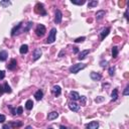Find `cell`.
<instances>
[{
    "mask_svg": "<svg viewBox=\"0 0 129 129\" xmlns=\"http://www.w3.org/2000/svg\"><path fill=\"white\" fill-rule=\"evenodd\" d=\"M85 39H86V38L84 37V36H82V37H78V38H76V39H75V43H83V41L85 40Z\"/></svg>",
    "mask_w": 129,
    "mask_h": 129,
    "instance_id": "1f68e13d",
    "label": "cell"
},
{
    "mask_svg": "<svg viewBox=\"0 0 129 129\" xmlns=\"http://www.w3.org/2000/svg\"><path fill=\"white\" fill-rule=\"evenodd\" d=\"M97 5H98V1H97V0H91V1H89V3H88V8H93Z\"/></svg>",
    "mask_w": 129,
    "mask_h": 129,
    "instance_id": "603a6c76",
    "label": "cell"
},
{
    "mask_svg": "<svg viewBox=\"0 0 129 129\" xmlns=\"http://www.w3.org/2000/svg\"><path fill=\"white\" fill-rule=\"evenodd\" d=\"M5 78V72L4 71H0V80H3Z\"/></svg>",
    "mask_w": 129,
    "mask_h": 129,
    "instance_id": "d590c367",
    "label": "cell"
},
{
    "mask_svg": "<svg viewBox=\"0 0 129 129\" xmlns=\"http://www.w3.org/2000/svg\"><path fill=\"white\" fill-rule=\"evenodd\" d=\"M56 35H57V29H56V28H51L50 31V33H48L47 43H53L54 41L56 40Z\"/></svg>",
    "mask_w": 129,
    "mask_h": 129,
    "instance_id": "3957f363",
    "label": "cell"
},
{
    "mask_svg": "<svg viewBox=\"0 0 129 129\" xmlns=\"http://www.w3.org/2000/svg\"><path fill=\"white\" fill-rule=\"evenodd\" d=\"M85 68H86V64L79 63V64H73V66L70 68V72L72 73V74H78L81 70H84Z\"/></svg>",
    "mask_w": 129,
    "mask_h": 129,
    "instance_id": "6da1fadb",
    "label": "cell"
},
{
    "mask_svg": "<svg viewBox=\"0 0 129 129\" xmlns=\"http://www.w3.org/2000/svg\"><path fill=\"white\" fill-rule=\"evenodd\" d=\"M80 101H81V104L82 105H86V97L85 96H82V97H80Z\"/></svg>",
    "mask_w": 129,
    "mask_h": 129,
    "instance_id": "4dcf8cb0",
    "label": "cell"
},
{
    "mask_svg": "<svg viewBox=\"0 0 129 129\" xmlns=\"http://www.w3.org/2000/svg\"><path fill=\"white\" fill-rule=\"evenodd\" d=\"M34 10L36 13L40 14V15H47V11H46V9H44V6L43 3H36V5H35V7H34Z\"/></svg>",
    "mask_w": 129,
    "mask_h": 129,
    "instance_id": "7a4b0ae2",
    "label": "cell"
},
{
    "mask_svg": "<svg viewBox=\"0 0 129 129\" xmlns=\"http://www.w3.org/2000/svg\"><path fill=\"white\" fill-rule=\"evenodd\" d=\"M89 54H90V50H85L81 51V53L79 54L78 59H79L80 61H82V60H84V59H86V57L88 56Z\"/></svg>",
    "mask_w": 129,
    "mask_h": 129,
    "instance_id": "5bb4252c",
    "label": "cell"
},
{
    "mask_svg": "<svg viewBox=\"0 0 129 129\" xmlns=\"http://www.w3.org/2000/svg\"><path fill=\"white\" fill-rule=\"evenodd\" d=\"M22 112H23V108H22V107H18L17 109H16V114L21 115V114H22Z\"/></svg>",
    "mask_w": 129,
    "mask_h": 129,
    "instance_id": "d6a6232c",
    "label": "cell"
},
{
    "mask_svg": "<svg viewBox=\"0 0 129 129\" xmlns=\"http://www.w3.org/2000/svg\"><path fill=\"white\" fill-rule=\"evenodd\" d=\"M27 51H28V46L27 44H22V46L20 47V48H19V53H20L21 54H27Z\"/></svg>",
    "mask_w": 129,
    "mask_h": 129,
    "instance_id": "ffe728a7",
    "label": "cell"
},
{
    "mask_svg": "<svg viewBox=\"0 0 129 129\" xmlns=\"http://www.w3.org/2000/svg\"><path fill=\"white\" fill-rule=\"evenodd\" d=\"M100 64H101V67H102V68H105V67H107L108 62H107V61H105V62H104V61H102V62L100 63Z\"/></svg>",
    "mask_w": 129,
    "mask_h": 129,
    "instance_id": "74e56055",
    "label": "cell"
},
{
    "mask_svg": "<svg viewBox=\"0 0 129 129\" xmlns=\"http://www.w3.org/2000/svg\"><path fill=\"white\" fill-rule=\"evenodd\" d=\"M2 129H11V128H10V125H8V124H5V125H3Z\"/></svg>",
    "mask_w": 129,
    "mask_h": 129,
    "instance_id": "f35d334b",
    "label": "cell"
},
{
    "mask_svg": "<svg viewBox=\"0 0 129 129\" xmlns=\"http://www.w3.org/2000/svg\"><path fill=\"white\" fill-rule=\"evenodd\" d=\"M102 101H104V98L103 97H97V98L95 99V102H97V103H100V102H102Z\"/></svg>",
    "mask_w": 129,
    "mask_h": 129,
    "instance_id": "e575fe53",
    "label": "cell"
},
{
    "mask_svg": "<svg viewBox=\"0 0 129 129\" xmlns=\"http://www.w3.org/2000/svg\"><path fill=\"white\" fill-rule=\"evenodd\" d=\"M106 14V12L104 10H99V11H97L96 12V19L97 20H101V19L104 17Z\"/></svg>",
    "mask_w": 129,
    "mask_h": 129,
    "instance_id": "e0dca14e",
    "label": "cell"
},
{
    "mask_svg": "<svg viewBox=\"0 0 129 129\" xmlns=\"http://www.w3.org/2000/svg\"><path fill=\"white\" fill-rule=\"evenodd\" d=\"M60 129H69V128H67L66 126H61V127H60Z\"/></svg>",
    "mask_w": 129,
    "mask_h": 129,
    "instance_id": "7bdbcfd3",
    "label": "cell"
},
{
    "mask_svg": "<svg viewBox=\"0 0 129 129\" xmlns=\"http://www.w3.org/2000/svg\"><path fill=\"white\" fill-rule=\"evenodd\" d=\"M3 88H4V92L8 93V94H10V93L12 92V91H11L10 86L8 85V83H5V84H4V86H3Z\"/></svg>",
    "mask_w": 129,
    "mask_h": 129,
    "instance_id": "d4e9b609",
    "label": "cell"
},
{
    "mask_svg": "<svg viewBox=\"0 0 129 129\" xmlns=\"http://www.w3.org/2000/svg\"><path fill=\"white\" fill-rule=\"evenodd\" d=\"M32 107H33V102H32L31 100H27L26 103H25V108H26V110H31Z\"/></svg>",
    "mask_w": 129,
    "mask_h": 129,
    "instance_id": "44dd1931",
    "label": "cell"
},
{
    "mask_svg": "<svg viewBox=\"0 0 129 129\" xmlns=\"http://www.w3.org/2000/svg\"><path fill=\"white\" fill-rule=\"evenodd\" d=\"M57 116H59V113L56 112V111H53V112L48 113L47 119H48V120H54V119H57Z\"/></svg>",
    "mask_w": 129,
    "mask_h": 129,
    "instance_id": "ac0fdd59",
    "label": "cell"
},
{
    "mask_svg": "<svg viewBox=\"0 0 129 129\" xmlns=\"http://www.w3.org/2000/svg\"><path fill=\"white\" fill-rule=\"evenodd\" d=\"M99 128V123L97 121H92L87 125V129H98Z\"/></svg>",
    "mask_w": 129,
    "mask_h": 129,
    "instance_id": "4fadbf2b",
    "label": "cell"
},
{
    "mask_svg": "<svg viewBox=\"0 0 129 129\" xmlns=\"http://www.w3.org/2000/svg\"><path fill=\"white\" fill-rule=\"evenodd\" d=\"M8 57V53L6 50H1L0 51V62H5Z\"/></svg>",
    "mask_w": 129,
    "mask_h": 129,
    "instance_id": "9a60e30c",
    "label": "cell"
},
{
    "mask_svg": "<svg viewBox=\"0 0 129 129\" xmlns=\"http://www.w3.org/2000/svg\"><path fill=\"white\" fill-rule=\"evenodd\" d=\"M90 78H91L93 81H99L101 80L102 76L100 75L99 73H96V72H92L91 74H90Z\"/></svg>",
    "mask_w": 129,
    "mask_h": 129,
    "instance_id": "8fae6325",
    "label": "cell"
},
{
    "mask_svg": "<svg viewBox=\"0 0 129 129\" xmlns=\"http://www.w3.org/2000/svg\"><path fill=\"white\" fill-rule=\"evenodd\" d=\"M109 32H110V28L109 27L104 28V29L101 31V33H100V38H101V40H103L106 36H107V35L109 34Z\"/></svg>",
    "mask_w": 129,
    "mask_h": 129,
    "instance_id": "7c38bea8",
    "label": "cell"
},
{
    "mask_svg": "<svg viewBox=\"0 0 129 129\" xmlns=\"http://www.w3.org/2000/svg\"><path fill=\"white\" fill-rule=\"evenodd\" d=\"M47 129H53V128H47Z\"/></svg>",
    "mask_w": 129,
    "mask_h": 129,
    "instance_id": "f6af8a7d",
    "label": "cell"
},
{
    "mask_svg": "<svg viewBox=\"0 0 129 129\" xmlns=\"http://www.w3.org/2000/svg\"><path fill=\"white\" fill-rule=\"evenodd\" d=\"M69 107H70L71 110L74 111V112H78V111L80 110V105H79V104H77L76 102H72V103H70V104H69Z\"/></svg>",
    "mask_w": 129,
    "mask_h": 129,
    "instance_id": "9c48e42d",
    "label": "cell"
},
{
    "mask_svg": "<svg viewBox=\"0 0 129 129\" xmlns=\"http://www.w3.org/2000/svg\"><path fill=\"white\" fill-rule=\"evenodd\" d=\"M111 97H112V101H116V100L118 99V91L117 89H114L111 94Z\"/></svg>",
    "mask_w": 129,
    "mask_h": 129,
    "instance_id": "7402d4cb",
    "label": "cell"
},
{
    "mask_svg": "<svg viewBox=\"0 0 129 129\" xmlns=\"http://www.w3.org/2000/svg\"><path fill=\"white\" fill-rule=\"evenodd\" d=\"M118 53H119L118 47H113V48H112V57H114V59H115V57H117Z\"/></svg>",
    "mask_w": 129,
    "mask_h": 129,
    "instance_id": "cb8c5ba5",
    "label": "cell"
},
{
    "mask_svg": "<svg viewBox=\"0 0 129 129\" xmlns=\"http://www.w3.org/2000/svg\"><path fill=\"white\" fill-rule=\"evenodd\" d=\"M6 120V117L4 115H2V114H0V123H3Z\"/></svg>",
    "mask_w": 129,
    "mask_h": 129,
    "instance_id": "8d00e7d4",
    "label": "cell"
},
{
    "mask_svg": "<svg viewBox=\"0 0 129 129\" xmlns=\"http://www.w3.org/2000/svg\"><path fill=\"white\" fill-rule=\"evenodd\" d=\"M73 48H74V54H78V53H79L78 47H73Z\"/></svg>",
    "mask_w": 129,
    "mask_h": 129,
    "instance_id": "60d3db41",
    "label": "cell"
},
{
    "mask_svg": "<svg viewBox=\"0 0 129 129\" xmlns=\"http://www.w3.org/2000/svg\"><path fill=\"white\" fill-rule=\"evenodd\" d=\"M51 92H53L54 95L57 97V96H60L61 95V93H62V89H61L60 86H54L53 89H51Z\"/></svg>",
    "mask_w": 129,
    "mask_h": 129,
    "instance_id": "30bf717a",
    "label": "cell"
},
{
    "mask_svg": "<svg viewBox=\"0 0 129 129\" xmlns=\"http://www.w3.org/2000/svg\"><path fill=\"white\" fill-rule=\"evenodd\" d=\"M25 129H32V127H31V126H27V127L25 128Z\"/></svg>",
    "mask_w": 129,
    "mask_h": 129,
    "instance_id": "ee69618b",
    "label": "cell"
},
{
    "mask_svg": "<svg viewBox=\"0 0 129 129\" xmlns=\"http://www.w3.org/2000/svg\"><path fill=\"white\" fill-rule=\"evenodd\" d=\"M128 94H129V85L126 86V88H125L124 92H123V95H124V96H127Z\"/></svg>",
    "mask_w": 129,
    "mask_h": 129,
    "instance_id": "836d02e7",
    "label": "cell"
},
{
    "mask_svg": "<svg viewBox=\"0 0 129 129\" xmlns=\"http://www.w3.org/2000/svg\"><path fill=\"white\" fill-rule=\"evenodd\" d=\"M32 24H33V23H32L31 21H29V22H28V23L26 24V26H25V27H23V32H26V31H28V30H29V29H30V27L32 26Z\"/></svg>",
    "mask_w": 129,
    "mask_h": 129,
    "instance_id": "4316f807",
    "label": "cell"
},
{
    "mask_svg": "<svg viewBox=\"0 0 129 129\" xmlns=\"http://www.w3.org/2000/svg\"><path fill=\"white\" fill-rule=\"evenodd\" d=\"M3 92H4V88H3V87L0 85V95L3 94Z\"/></svg>",
    "mask_w": 129,
    "mask_h": 129,
    "instance_id": "ab89813d",
    "label": "cell"
},
{
    "mask_svg": "<svg viewBox=\"0 0 129 129\" xmlns=\"http://www.w3.org/2000/svg\"><path fill=\"white\" fill-rule=\"evenodd\" d=\"M9 125H10V126H21L22 123L21 122H10Z\"/></svg>",
    "mask_w": 129,
    "mask_h": 129,
    "instance_id": "f1b7e54d",
    "label": "cell"
},
{
    "mask_svg": "<svg viewBox=\"0 0 129 129\" xmlns=\"http://www.w3.org/2000/svg\"><path fill=\"white\" fill-rule=\"evenodd\" d=\"M22 22H20V23H18L16 26H14L13 28H12L11 30V35L12 36H14V35L16 34H19L20 32H23V28H22Z\"/></svg>",
    "mask_w": 129,
    "mask_h": 129,
    "instance_id": "5b68a950",
    "label": "cell"
},
{
    "mask_svg": "<svg viewBox=\"0 0 129 129\" xmlns=\"http://www.w3.org/2000/svg\"><path fill=\"white\" fill-rule=\"evenodd\" d=\"M43 54V51H41L40 48H35L33 50V61H37Z\"/></svg>",
    "mask_w": 129,
    "mask_h": 129,
    "instance_id": "ba28073f",
    "label": "cell"
},
{
    "mask_svg": "<svg viewBox=\"0 0 129 129\" xmlns=\"http://www.w3.org/2000/svg\"><path fill=\"white\" fill-rule=\"evenodd\" d=\"M70 97H71V99L74 100V101H77V100H79L80 99V94L78 92H76V91H72L70 93Z\"/></svg>",
    "mask_w": 129,
    "mask_h": 129,
    "instance_id": "2e32d148",
    "label": "cell"
},
{
    "mask_svg": "<svg viewBox=\"0 0 129 129\" xmlns=\"http://www.w3.org/2000/svg\"><path fill=\"white\" fill-rule=\"evenodd\" d=\"M34 97H35V99L37 100V101H40L41 99H43V93L41 90H37L36 92H35V94H34Z\"/></svg>",
    "mask_w": 129,
    "mask_h": 129,
    "instance_id": "d6986e66",
    "label": "cell"
},
{
    "mask_svg": "<svg viewBox=\"0 0 129 129\" xmlns=\"http://www.w3.org/2000/svg\"><path fill=\"white\" fill-rule=\"evenodd\" d=\"M62 18H63V13L61 10H57L56 11V17H54V22L57 24H59L62 22Z\"/></svg>",
    "mask_w": 129,
    "mask_h": 129,
    "instance_id": "52a82bcc",
    "label": "cell"
},
{
    "mask_svg": "<svg viewBox=\"0 0 129 129\" xmlns=\"http://www.w3.org/2000/svg\"><path fill=\"white\" fill-rule=\"evenodd\" d=\"M11 4L10 1H8V0H3V1L0 2V5L2 6V7H7V6H9Z\"/></svg>",
    "mask_w": 129,
    "mask_h": 129,
    "instance_id": "484cf974",
    "label": "cell"
},
{
    "mask_svg": "<svg viewBox=\"0 0 129 129\" xmlns=\"http://www.w3.org/2000/svg\"><path fill=\"white\" fill-rule=\"evenodd\" d=\"M114 74H115V67H111L110 69H109V75L114 76Z\"/></svg>",
    "mask_w": 129,
    "mask_h": 129,
    "instance_id": "f546056e",
    "label": "cell"
},
{
    "mask_svg": "<svg viewBox=\"0 0 129 129\" xmlns=\"http://www.w3.org/2000/svg\"><path fill=\"white\" fill-rule=\"evenodd\" d=\"M46 26L43 24H38L36 28H35V33H36L37 36H43L44 33H46Z\"/></svg>",
    "mask_w": 129,
    "mask_h": 129,
    "instance_id": "277c9868",
    "label": "cell"
},
{
    "mask_svg": "<svg viewBox=\"0 0 129 129\" xmlns=\"http://www.w3.org/2000/svg\"><path fill=\"white\" fill-rule=\"evenodd\" d=\"M127 12H128V11L126 10V11H125V14H124V16H125V18H126V19L128 18V16H127Z\"/></svg>",
    "mask_w": 129,
    "mask_h": 129,
    "instance_id": "b9f144b4",
    "label": "cell"
},
{
    "mask_svg": "<svg viewBox=\"0 0 129 129\" xmlns=\"http://www.w3.org/2000/svg\"><path fill=\"white\" fill-rule=\"evenodd\" d=\"M72 3L73 4H75V5H83V4H85V0H79V1H76V0H72Z\"/></svg>",
    "mask_w": 129,
    "mask_h": 129,
    "instance_id": "83f0119b",
    "label": "cell"
},
{
    "mask_svg": "<svg viewBox=\"0 0 129 129\" xmlns=\"http://www.w3.org/2000/svg\"><path fill=\"white\" fill-rule=\"evenodd\" d=\"M16 68H17V62H16L15 59H12V60L10 61V63L7 64V69H8L9 71H14Z\"/></svg>",
    "mask_w": 129,
    "mask_h": 129,
    "instance_id": "8992f818",
    "label": "cell"
}]
</instances>
